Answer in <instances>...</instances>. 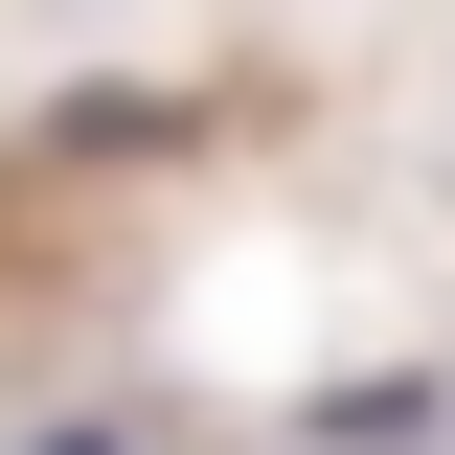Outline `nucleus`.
<instances>
[]
</instances>
